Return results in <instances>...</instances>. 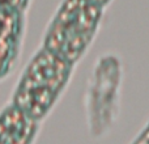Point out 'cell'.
Instances as JSON below:
<instances>
[{
  "label": "cell",
  "instance_id": "obj_7",
  "mask_svg": "<svg viewBox=\"0 0 149 144\" xmlns=\"http://www.w3.org/2000/svg\"><path fill=\"white\" fill-rule=\"evenodd\" d=\"M89 1H92V3H94V4H98V5L105 8L106 5L110 3V0H89Z\"/></svg>",
  "mask_w": 149,
  "mask_h": 144
},
{
  "label": "cell",
  "instance_id": "obj_2",
  "mask_svg": "<svg viewBox=\"0 0 149 144\" xmlns=\"http://www.w3.org/2000/svg\"><path fill=\"white\" fill-rule=\"evenodd\" d=\"M103 7L89 0H63L50 20L42 47L76 64L98 30Z\"/></svg>",
  "mask_w": 149,
  "mask_h": 144
},
{
  "label": "cell",
  "instance_id": "obj_4",
  "mask_svg": "<svg viewBox=\"0 0 149 144\" xmlns=\"http://www.w3.org/2000/svg\"><path fill=\"white\" fill-rule=\"evenodd\" d=\"M39 122L7 103L0 110V144H33Z\"/></svg>",
  "mask_w": 149,
  "mask_h": 144
},
{
  "label": "cell",
  "instance_id": "obj_5",
  "mask_svg": "<svg viewBox=\"0 0 149 144\" xmlns=\"http://www.w3.org/2000/svg\"><path fill=\"white\" fill-rule=\"evenodd\" d=\"M30 3L31 0H0V7H9L26 12L30 7Z\"/></svg>",
  "mask_w": 149,
  "mask_h": 144
},
{
  "label": "cell",
  "instance_id": "obj_1",
  "mask_svg": "<svg viewBox=\"0 0 149 144\" xmlns=\"http://www.w3.org/2000/svg\"><path fill=\"white\" fill-rule=\"evenodd\" d=\"M72 71L73 64L41 46L26 63L9 102L41 122L62 96Z\"/></svg>",
  "mask_w": 149,
  "mask_h": 144
},
{
  "label": "cell",
  "instance_id": "obj_3",
  "mask_svg": "<svg viewBox=\"0 0 149 144\" xmlns=\"http://www.w3.org/2000/svg\"><path fill=\"white\" fill-rule=\"evenodd\" d=\"M26 12L0 7V80L15 71L22 50Z\"/></svg>",
  "mask_w": 149,
  "mask_h": 144
},
{
  "label": "cell",
  "instance_id": "obj_6",
  "mask_svg": "<svg viewBox=\"0 0 149 144\" xmlns=\"http://www.w3.org/2000/svg\"><path fill=\"white\" fill-rule=\"evenodd\" d=\"M132 144H149V123Z\"/></svg>",
  "mask_w": 149,
  "mask_h": 144
}]
</instances>
